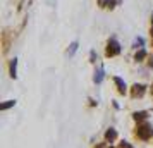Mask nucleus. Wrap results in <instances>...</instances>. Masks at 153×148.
Returning <instances> with one entry per match:
<instances>
[{"instance_id":"nucleus-2","label":"nucleus","mask_w":153,"mask_h":148,"mask_svg":"<svg viewBox=\"0 0 153 148\" xmlns=\"http://www.w3.org/2000/svg\"><path fill=\"white\" fill-rule=\"evenodd\" d=\"M107 57H115L120 54V45H119V42L115 40V38H110L108 42H107Z\"/></svg>"},{"instance_id":"nucleus-7","label":"nucleus","mask_w":153,"mask_h":148,"mask_svg":"<svg viewBox=\"0 0 153 148\" xmlns=\"http://www.w3.org/2000/svg\"><path fill=\"white\" fill-rule=\"evenodd\" d=\"M145 57H146V50L145 48H139V52L134 55V60H136V62H141Z\"/></svg>"},{"instance_id":"nucleus-9","label":"nucleus","mask_w":153,"mask_h":148,"mask_svg":"<svg viewBox=\"0 0 153 148\" xmlns=\"http://www.w3.org/2000/svg\"><path fill=\"white\" fill-rule=\"evenodd\" d=\"M16 65H17V60L12 59V62H10V76L12 78H16Z\"/></svg>"},{"instance_id":"nucleus-5","label":"nucleus","mask_w":153,"mask_h":148,"mask_svg":"<svg viewBox=\"0 0 153 148\" xmlns=\"http://www.w3.org/2000/svg\"><path fill=\"white\" fill-rule=\"evenodd\" d=\"M132 117H134V120H138V122H143V120H146V117H148V112H145V110H139V112L132 114Z\"/></svg>"},{"instance_id":"nucleus-6","label":"nucleus","mask_w":153,"mask_h":148,"mask_svg":"<svg viewBox=\"0 0 153 148\" xmlns=\"http://www.w3.org/2000/svg\"><path fill=\"white\" fill-rule=\"evenodd\" d=\"M115 138H117V131H115L114 127H108V131L105 133V140L110 141V143H112V141L115 140Z\"/></svg>"},{"instance_id":"nucleus-14","label":"nucleus","mask_w":153,"mask_h":148,"mask_svg":"<svg viewBox=\"0 0 153 148\" xmlns=\"http://www.w3.org/2000/svg\"><path fill=\"white\" fill-rule=\"evenodd\" d=\"M152 91H153V86H152Z\"/></svg>"},{"instance_id":"nucleus-10","label":"nucleus","mask_w":153,"mask_h":148,"mask_svg":"<svg viewBox=\"0 0 153 148\" xmlns=\"http://www.w3.org/2000/svg\"><path fill=\"white\" fill-rule=\"evenodd\" d=\"M12 105H16V102H14V100H9L7 103H2V105H0V109H2V110H7L9 107H12Z\"/></svg>"},{"instance_id":"nucleus-4","label":"nucleus","mask_w":153,"mask_h":148,"mask_svg":"<svg viewBox=\"0 0 153 148\" xmlns=\"http://www.w3.org/2000/svg\"><path fill=\"white\" fill-rule=\"evenodd\" d=\"M114 83L117 85V90L120 95H124L126 91H127V85H126V81H122V78H119V76H115L114 78Z\"/></svg>"},{"instance_id":"nucleus-8","label":"nucleus","mask_w":153,"mask_h":148,"mask_svg":"<svg viewBox=\"0 0 153 148\" xmlns=\"http://www.w3.org/2000/svg\"><path fill=\"white\" fill-rule=\"evenodd\" d=\"M95 83H102V79H103V71L102 69H98L97 72H95Z\"/></svg>"},{"instance_id":"nucleus-11","label":"nucleus","mask_w":153,"mask_h":148,"mask_svg":"<svg viewBox=\"0 0 153 148\" xmlns=\"http://www.w3.org/2000/svg\"><path fill=\"white\" fill-rule=\"evenodd\" d=\"M119 148H134L132 145H129L127 141H120V145H119Z\"/></svg>"},{"instance_id":"nucleus-12","label":"nucleus","mask_w":153,"mask_h":148,"mask_svg":"<svg viewBox=\"0 0 153 148\" xmlns=\"http://www.w3.org/2000/svg\"><path fill=\"white\" fill-rule=\"evenodd\" d=\"M76 50H77V43L74 42V43H72V45H71V50H69V55H72V54H74V52H76Z\"/></svg>"},{"instance_id":"nucleus-1","label":"nucleus","mask_w":153,"mask_h":148,"mask_svg":"<svg viewBox=\"0 0 153 148\" xmlns=\"http://www.w3.org/2000/svg\"><path fill=\"white\" fill-rule=\"evenodd\" d=\"M136 136H138L139 140H150L153 136V127L148 124V122H141V124H138V127H136Z\"/></svg>"},{"instance_id":"nucleus-3","label":"nucleus","mask_w":153,"mask_h":148,"mask_svg":"<svg viewBox=\"0 0 153 148\" xmlns=\"http://www.w3.org/2000/svg\"><path fill=\"white\" fill-rule=\"evenodd\" d=\"M146 91V86L145 85H136L132 86V90H131V95H132V98H136V97H143Z\"/></svg>"},{"instance_id":"nucleus-13","label":"nucleus","mask_w":153,"mask_h":148,"mask_svg":"<svg viewBox=\"0 0 153 148\" xmlns=\"http://www.w3.org/2000/svg\"><path fill=\"white\" fill-rule=\"evenodd\" d=\"M152 24H153V14H152ZM152 36H153V28H152Z\"/></svg>"}]
</instances>
